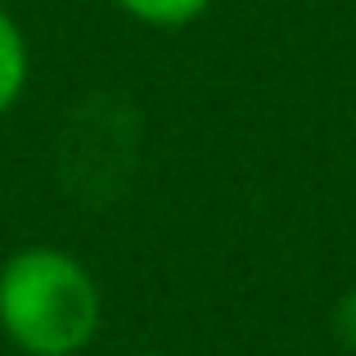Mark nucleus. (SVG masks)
I'll use <instances>...</instances> for the list:
<instances>
[{
    "instance_id": "nucleus-1",
    "label": "nucleus",
    "mask_w": 356,
    "mask_h": 356,
    "mask_svg": "<svg viewBox=\"0 0 356 356\" xmlns=\"http://www.w3.org/2000/svg\"><path fill=\"white\" fill-rule=\"evenodd\" d=\"M104 298L81 257L27 243L0 261V334L23 356H77L95 343Z\"/></svg>"
},
{
    "instance_id": "nucleus-2",
    "label": "nucleus",
    "mask_w": 356,
    "mask_h": 356,
    "mask_svg": "<svg viewBox=\"0 0 356 356\" xmlns=\"http://www.w3.org/2000/svg\"><path fill=\"white\" fill-rule=\"evenodd\" d=\"M27 72H32V54H27V36L14 18L0 9V122L14 113V104L27 90Z\"/></svg>"
},
{
    "instance_id": "nucleus-3",
    "label": "nucleus",
    "mask_w": 356,
    "mask_h": 356,
    "mask_svg": "<svg viewBox=\"0 0 356 356\" xmlns=\"http://www.w3.org/2000/svg\"><path fill=\"white\" fill-rule=\"evenodd\" d=\"M127 18L145 27H185L212 9V0H113Z\"/></svg>"
},
{
    "instance_id": "nucleus-4",
    "label": "nucleus",
    "mask_w": 356,
    "mask_h": 356,
    "mask_svg": "<svg viewBox=\"0 0 356 356\" xmlns=\"http://www.w3.org/2000/svg\"><path fill=\"white\" fill-rule=\"evenodd\" d=\"M334 334H339L343 348L356 352V289H352V293H343L339 307H334Z\"/></svg>"
},
{
    "instance_id": "nucleus-5",
    "label": "nucleus",
    "mask_w": 356,
    "mask_h": 356,
    "mask_svg": "<svg viewBox=\"0 0 356 356\" xmlns=\"http://www.w3.org/2000/svg\"><path fill=\"white\" fill-rule=\"evenodd\" d=\"M140 356H163V352H140Z\"/></svg>"
}]
</instances>
